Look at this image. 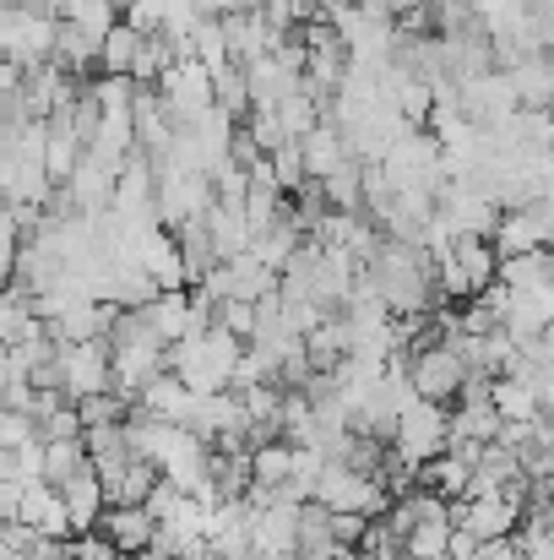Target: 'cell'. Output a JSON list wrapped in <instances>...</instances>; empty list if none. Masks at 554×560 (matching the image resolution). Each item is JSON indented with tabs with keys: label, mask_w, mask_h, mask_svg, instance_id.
<instances>
[{
	"label": "cell",
	"mask_w": 554,
	"mask_h": 560,
	"mask_svg": "<svg viewBox=\"0 0 554 560\" xmlns=\"http://www.w3.org/2000/svg\"><path fill=\"white\" fill-rule=\"evenodd\" d=\"M0 49H5V60H22L27 71L49 66L60 49V16L33 11V5H5L0 11Z\"/></svg>",
	"instance_id": "cell-1"
},
{
	"label": "cell",
	"mask_w": 554,
	"mask_h": 560,
	"mask_svg": "<svg viewBox=\"0 0 554 560\" xmlns=\"http://www.w3.org/2000/svg\"><path fill=\"white\" fill-rule=\"evenodd\" d=\"M316 506H327V512H354V517H386V512L397 506V495H391L380 479L359 474V468L332 463V468L321 474V485H316Z\"/></svg>",
	"instance_id": "cell-2"
},
{
	"label": "cell",
	"mask_w": 554,
	"mask_h": 560,
	"mask_svg": "<svg viewBox=\"0 0 554 560\" xmlns=\"http://www.w3.org/2000/svg\"><path fill=\"white\" fill-rule=\"evenodd\" d=\"M391 452H397L408 468H424V463L446 457V452H451V413H446V402H424V397H419V402L402 413Z\"/></svg>",
	"instance_id": "cell-3"
},
{
	"label": "cell",
	"mask_w": 554,
	"mask_h": 560,
	"mask_svg": "<svg viewBox=\"0 0 554 560\" xmlns=\"http://www.w3.org/2000/svg\"><path fill=\"white\" fill-rule=\"evenodd\" d=\"M60 392L71 402L115 392V349H109V338H98V343H60Z\"/></svg>",
	"instance_id": "cell-4"
},
{
	"label": "cell",
	"mask_w": 554,
	"mask_h": 560,
	"mask_svg": "<svg viewBox=\"0 0 554 560\" xmlns=\"http://www.w3.org/2000/svg\"><path fill=\"white\" fill-rule=\"evenodd\" d=\"M528 523V512L506 495H473V501H451V528H468L479 534L484 545L490 539H517V528Z\"/></svg>",
	"instance_id": "cell-5"
},
{
	"label": "cell",
	"mask_w": 554,
	"mask_h": 560,
	"mask_svg": "<svg viewBox=\"0 0 554 560\" xmlns=\"http://www.w3.org/2000/svg\"><path fill=\"white\" fill-rule=\"evenodd\" d=\"M440 218L451 223V234H484V240H495V229H500V207H495V196L490 190H479L473 180H457V186L440 190Z\"/></svg>",
	"instance_id": "cell-6"
},
{
	"label": "cell",
	"mask_w": 554,
	"mask_h": 560,
	"mask_svg": "<svg viewBox=\"0 0 554 560\" xmlns=\"http://www.w3.org/2000/svg\"><path fill=\"white\" fill-rule=\"evenodd\" d=\"M413 392L424 397V402H451V397H462V386H468V365L457 360V349H446V343H435V349H424V354H413Z\"/></svg>",
	"instance_id": "cell-7"
},
{
	"label": "cell",
	"mask_w": 554,
	"mask_h": 560,
	"mask_svg": "<svg viewBox=\"0 0 554 560\" xmlns=\"http://www.w3.org/2000/svg\"><path fill=\"white\" fill-rule=\"evenodd\" d=\"M299 534H305V506L278 501V506L256 512V560L261 556H299Z\"/></svg>",
	"instance_id": "cell-8"
},
{
	"label": "cell",
	"mask_w": 554,
	"mask_h": 560,
	"mask_svg": "<svg viewBox=\"0 0 554 560\" xmlns=\"http://www.w3.org/2000/svg\"><path fill=\"white\" fill-rule=\"evenodd\" d=\"M60 495H66V512H71V528H76V534H98V528H104L109 490H104L98 468H87V474H76L71 485H60Z\"/></svg>",
	"instance_id": "cell-9"
},
{
	"label": "cell",
	"mask_w": 554,
	"mask_h": 560,
	"mask_svg": "<svg viewBox=\"0 0 554 560\" xmlns=\"http://www.w3.org/2000/svg\"><path fill=\"white\" fill-rule=\"evenodd\" d=\"M98 534H109L120 556H148L153 539H158V517H153L148 506H109Z\"/></svg>",
	"instance_id": "cell-10"
},
{
	"label": "cell",
	"mask_w": 554,
	"mask_h": 560,
	"mask_svg": "<svg viewBox=\"0 0 554 560\" xmlns=\"http://www.w3.org/2000/svg\"><path fill=\"white\" fill-rule=\"evenodd\" d=\"M196 402H201V397L185 386L180 375L164 371L158 381H153V386H148V392H142V397H137V413H148V419H164V424H190Z\"/></svg>",
	"instance_id": "cell-11"
},
{
	"label": "cell",
	"mask_w": 554,
	"mask_h": 560,
	"mask_svg": "<svg viewBox=\"0 0 554 560\" xmlns=\"http://www.w3.org/2000/svg\"><path fill=\"white\" fill-rule=\"evenodd\" d=\"M207 229H212L217 261H239V256H250V245H256V223L245 218V207L217 201V207L207 212Z\"/></svg>",
	"instance_id": "cell-12"
},
{
	"label": "cell",
	"mask_w": 554,
	"mask_h": 560,
	"mask_svg": "<svg viewBox=\"0 0 554 560\" xmlns=\"http://www.w3.org/2000/svg\"><path fill=\"white\" fill-rule=\"evenodd\" d=\"M158 294H164V289H158V278H153L148 267H137V261H115V267H109V289H104L109 305H120V311H148Z\"/></svg>",
	"instance_id": "cell-13"
},
{
	"label": "cell",
	"mask_w": 554,
	"mask_h": 560,
	"mask_svg": "<svg viewBox=\"0 0 554 560\" xmlns=\"http://www.w3.org/2000/svg\"><path fill=\"white\" fill-rule=\"evenodd\" d=\"M506 430L495 402H457L451 408V446H495Z\"/></svg>",
	"instance_id": "cell-14"
},
{
	"label": "cell",
	"mask_w": 554,
	"mask_h": 560,
	"mask_svg": "<svg viewBox=\"0 0 554 560\" xmlns=\"http://www.w3.org/2000/svg\"><path fill=\"white\" fill-rule=\"evenodd\" d=\"M305 164H310V180H327V175H338V170H349L354 164V153H349V137L332 126V120H321L305 142Z\"/></svg>",
	"instance_id": "cell-15"
},
{
	"label": "cell",
	"mask_w": 554,
	"mask_h": 560,
	"mask_svg": "<svg viewBox=\"0 0 554 560\" xmlns=\"http://www.w3.org/2000/svg\"><path fill=\"white\" fill-rule=\"evenodd\" d=\"M148 327L175 349V343H185V338H196V316H190V289H175V294H158L148 311Z\"/></svg>",
	"instance_id": "cell-16"
},
{
	"label": "cell",
	"mask_w": 554,
	"mask_h": 560,
	"mask_svg": "<svg viewBox=\"0 0 554 560\" xmlns=\"http://www.w3.org/2000/svg\"><path fill=\"white\" fill-rule=\"evenodd\" d=\"M451 256H457V267L473 278V289H479V294L500 283V250H495V240H484V234H457Z\"/></svg>",
	"instance_id": "cell-17"
},
{
	"label": "cell",
	"mask_w": 554,
	"mask_h": 560,
	"mask_svg": "<svg viewBox=\"0 0 554 560\" xmlns=\"http://www.w3.org/2000/svg\"><path fill=\"white\" fill-rule=\"evenodd\" d=\"M419 485L435 490V495H446V501H468L473 495V463L462 452H446V457H435V463L419 468Z\"/></svg>",
	"instance_id": "cell-18"
},
{
	"label": "cell",
	"mask_w": 554,
	"mask_h": 560,
	"mask_svg": "<svg viewBox=\"0 0 554 560\" xmlns=\"http://www.w3.org/2000/svg\"><path fill=\"white\" fill-rule=\"evenodd\" d=\"M495 408H500V419L506 424H533V419H544L550 408H544V397L533 392V381H511V375H500L495 381V397H490Z\"/></svg>",
	"instance_id": "cell-19"
},
{
	"label": "cell",
	"mask_w": 554,
	"mask_h": 560,
	"mask_svg": "<svg viewBox=\"0 0 554 560\" xmlns=\"http://www.w3.org/2000/svg\"><path fill=\"white\" fill-rule=\"evenodd\" d=\"M517 82V98L522 109H554V55H533L522 60L517 71H506Z\"/></svg>",
	"instance_id": "cell-20"
},
{
	"label": "cell",
	"mask_w": 554,
	"mask_h": 560,
	"mask_svg": "<svg viewBox=\"0 0 554 560\" xmlns=\"http://www.w3.org/2000/svg\"><path fill=\"white\" fill-rule=\"evenodd\" d=\"M495 250H500V261L544 250V234H539V218H533V207H528V212H506V218H500V229H495Z\"/></svg>",
	"instance_id": "cell-21"
},
{
	"label": "cell",
	"mask_w": 554,
	"mask_h": 560,
	"mask_svg": "<svg viewBox=\"0 0 554 560\" xmlns=\"http://www.w3.org/2000/svg\"><path fill=\"white\" fill-rule=\"evenodd\" d=\"M142 38L131 22H120L109 38H104V60H98V77H137V60H142Z\"/></svg>",
	"instance_id": "cell-22"
},
{
	"label": "cell",
	"mask_w": 554,
	"mask_h": 560,
	"mask_svg": "<svg viewBox=\"0 0 554 560\" xmlns=\"http://www.w3.org/2000/svg\"><path fill=\"white\" fill-rule=\"evenodd\" d=\"M93 468V452H87V441H44V479L60 490V485H71L76 474H87Z\"/></svg>",
	"instance_id": "cell-23"
},
{
	"label": "cell",
	"mask_w": 554,
	"mask_h": 560,
	"mask_svg": "<svg viewBox=\"0 0 554 560\" xmlns=\"http://www.w3.org/2000/svg\"><path fill=\"white\" fill-rule=\"evenodd\" d=\"M321 190H327V207L332 212H365V164H349V170L327 175Z\"/></svg>",
	"instance_id": "cell-24"
},
{
	"label": "cell",
	"mask_w": 554,
	"mask_h": 560,
	"mask_svg": "<svg viewBox=\"0 0 554 560\" xmlns=\"http://www.w3.org/2000/svg\"><path fill=\"white\" fill-rule=\"evenodd\" d=\"M256 485H267V490L294 485V446H288V441H267V446H256Z\"/></svg>",
	"instance_id": "cell-25"
},
{
	"label": "cell",
	"mask_w": 554,
	"mask_h": 560,
	"mask_svg": "<svg viewBox=\"0 0 554 560\" xmlns=\"http://www.w3.org/2000/svg\"><path fill=\"white\" fill-rule=\"evenodd\" d=\"M451 523H419L408 534V560H451Z\"/></svg>",
	"instance_id": "cell-26"
},
{
	"label": "cell",
	"mask_w": 554,
	"mask_h": 560,
	"mask_svg": "<svg viewBox=\"0 0 554 560\" xmlns=\"http://www.w3.org/2000/svg\"><path fill=\"white\" fill-rule=\"evenodd\" d=\"M272 170H278V186H283V196H299V190L310 186V164H305V148H299V142L278 148V153H272Z\"/></svg>",
	"instance_id": "cell-27"
},
{
	"label": "cell",
	"mask_w": 554,
	"mask_h": 560,
	"mask_svg": "<svg viewBox=\"0 0 554 560\" xmlns=\"http://www.w3.org/2000/svg\"><path fill=\"white\" fill-rule=\"evenodd\" d=\"M217 327H228L234 338L256 343V327H261V305H250V300H228V305H223V316H217Z\"/></svg>",
	"instance_id": "cell-28"
},
{
	"label": "cell",
	"mask_w": 554,
	"mask_h": 560,
	"mask_svg": "<svg viewBox=\"0 0 554 560\" xmlns=\"http://www.w3.org/2000/svg\"><path fill=\"white\" fill-rule=\"evenodd\" d=\"M33 441H44L38 424H33L27 413H5V408H0V452H22V446H33Z\"/></svg>",
	"instance_id": "cell-29"
},
{
	"label": "cell",
	"mask_w": 554,
	"mask_h": 560,
	"mask_svg": "<svg viewBox=\"0 0 554 560\" xmlns=\"http://www.w3.org/2000/svg\"><path fill=\"white\" fill-rule=\"evenodd\" d=\"M66 556H76V560H120V550H115V539H109V534H76V539H66Z\"/></svg>",
	"instance_id": "cell-30"
},
{
	"label": "cell",
	"mask_w": 554,
	"mask_h": 560,
	"mask_svg": "<svg viewBox=\"0 0 554 560\" xmlns=\"http://www.w3.org/2000/svg\"><path fill=\"white\" fill-rule=\"evenodd\" d=\"M533 218H539V234H544V250H554V196L533 201Z\"/></svg>",
	"instance_id": "cell-31"
},
{
	"label": "cell",
	"mask_w": 554,
	"mask_h": 560,
	"mask_svg": "<svg viewBox=\"0 0 554 560\" xmlns=\"http://www.w3.org/2000/svg\"><path fill=\"white\" fill-rule=\"evenodd\" d=\"M479 560H528V556H522L517 539H490V545L479 550Z\"/></svg>",
	"instance_id": "cell-32"
},
{
	"label": "cell",
	"mask_w": 554,
	"mask_h": 560,
	"mask_svg": "<svg viewBox=\"0 0 554 560\" xmlns=\"http://www.w3.org/2000/svg\"><path fill=\"white\" fill-rule=\"evenodd\" d=\"M55 560H76V556H66V545H60V556H55Z\"/></svg>",
	"instance_id": "cell-33"
},
{
	"label": "cell",
	"mask_w": 554,
	"mask_h": 560,
	"mask_svg": "<svg viewBox=\"0 0 554 560\" xmlns=\"http://www.w3.org/2000/svg\"><path fill=\"white\" fill-rule=\"evenodd\" d=\"M120 560H137V556H120Z\"/></svg>",
	"instance_id": "cell-34"
}]
</instances>
